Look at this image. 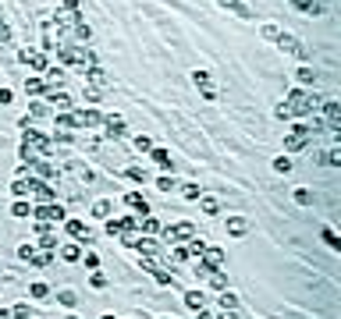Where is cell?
<instances>
[{
  "label": "cell",
  "instance_id": "10",
  "mask_svg": "<svg viewBox=\"0 0 341 319\" xmlns=\"http://www.w3.org/2000/svg\"><path fill=\"white\" fill-rule=\"evenodd\" d=\"M68 234H71V238H82V245H93V234L86 230L82 220H68Z\"/></svg>",
  "mask_w": 341,
  "mask_h": 319
},
{
  "label": "cell",
  "instance_id": "42",
  "mask_svg": "<svg viewBox=\"0 0 341 319\" xmlns=\"http://www.w3.org/2000/svg\"><path fill=\"white\" fill-rule=\"evenodd\" d=\"M327 164H334V167H341V149H337V146H334V149L327 152Z\"/></svg>",
  "mask_w": 341,
  "mask_h": 319
},
{
  "label": "cell",
  "instance_id": "39",
  "mask_svg": "<svg viewBox=\"0 0 341 319\" xmlns=\"http://www.w3.org/2000/svg\"><path fill=\"white\" fill-rule=\"evenodd\" d=\"M135 149H139V152H149V149H153V142H149L146 135H139V138H135Z\"/></svg>",
  "mask_w": 341,
  "mask_h": 319
},
{
  "label": "cell",
  "instance_id": "12",
  "mask_svg": "<svg viewBox=\"0 0 341 319\" xmlns=\"http://www.w3.org/2000/svg\"><path fill=\"white\" fill-rule=\"evenodd\" d=\"M103 124H107V135H110V138H121V135H125V121H121V117L110 114V117H103Z\"/></svg>",
  "mask_w": 341,
  "mask_h": 319
},
{
  "label": "cell",
  "instance_id": "24",
  "mask_svg": "<svg viewBox=\"0 0 341 319\" xmlns=\"http://www.w3.org/2000/svg\"><path fill=\"white\" fill-rule=\"evenodd\" d=\"M11 192H15V198H25V195H29V181H25V178H18V181L11 184Z\"/></svg>",
  "mask_w": 341,
  "mask_h": 319
},
{
  "label": "cell",
  "instance_id": "20",
  "mask_svg": "<svg viewBox=\"0 0 341 319\" xmlns=\"http://www.w3.org/2000/svg\"><path fill=\"white\" fill-rule=\"evenodd\" d=\"M110 210H114V202H107V198H100V202L93 206V216H100V220H110Z\"/></svg>",
  "mask_w": 341,
  "mask_h": 319
},
{
  "label": "cell",
  "instance_id": "53",
  "mask_svg": "<svg viewBox=\"0 0 341 319\" xmlns=\"http://www.w3.org/2000/svg\"><path fill=\"white\" fill-rule=\"evenodd\" d=\"M68 319H79V316H68Z\"/></svg>",
  "mask_w": 341,
  "mask_h": 319
},
{
  "label": "cell",
  "instance_id": "54",
  "mask_svg": "<svg viewBox=\"0 0 341 319\" xmlns=\"http://www.w3.org/2000/svg\"><path fill=\"white\" fill-rule=\"evenodd\" d=\"M0 25H4V22H0Z\"/></svg>",
  "mask_w": 341,
  "mask_h": 319
},
{
  "label": "cell",
  "instance_id": "50",
  "mask_svg": "<svg viewBox=\"0 0 341 319\" xmlns=\"http://www.w3.org/2000/svg\"><path fill=\"white\" fill-rule=\"evenodd\" d=\"M220 319H238V316H235L231 308H224V312H220Z\"/></svg>",
  "mask_w": 341,
  "mask_h": 319
},
{
  "label": "cell",
  "instance_id": "3",
  "mask_svg": "<svg viewBox=\"0 0 341 319\" xmlns=\"http://www.w3.org/2000/svg\"><path fill=\"white\" fill-rule=\"evenodd\" d=\"M277 46H281L284 54L298 57V60H309V50L302 46V39H295V36H288V32H281V36H277Z\"/></svg>",
  "mask_w": 341,
  "mask_h": 319
},
{
  "label": "cell",
  "instance_id": "9",
  "mask_svg": "<svg viewBox=\"0 0 341 319\" xmlns=\"http://www.w3.org/2000/svg\"><path fill=\"white\" fill-rule=\"evenodd\" d=\"M192 78H196V86L203 89V96H206V103H213V100H217V89H213V82H210V74H206V71H196Z\"/></svg>",
  "mask_w": 341,
  "mask_h": 319
},
{
  "label": "cell",
  "instance_id": "28",
  "mask_svg": "<svg viewBox=\"0 0 341 319\" xmlns=\"http://www.w3.org/2000/svg\"><path fill=\"white\" fill-rule=\"evenodd\" d=\"M323 242H327L330 248H341V238H337V234H334L330 227H323Z\"/></svg>",
  "mask_w": 341,
  "mask_h": 319
},
{
  "label": "cell",
  "instance_id": "7",
  "mask_svg": "<svg viewBox=\"0 0 341 319\" xmlns=\"http://www.w3.org/2000/svg\"><path fill=\"white\" fill-rule=\"evenodd\" d=\"M71 124L75 128H96V124H103V117L96 110H79V114H71Z\"/></svg>",
  "mask_w": 341,
  "mask_h": 319
},
{
  "label": "cell",
  "instance_id": "44",
  "mask_svg": "<svg viewBox=\"0 0 341 319\" xmlns=\"http://www.w3.org/2000/svg\"><path fill=\"white\" fill-rule=\"evenodd\" d=\"M32 262H36V266H47V262H50V252H40V256L32 252Z\"/></svg>",
  "mask_w": 341,
  "mask_h": 319
},
{
  "label": "cell",
  "instance_id": "48",
  "mask_svg": "<svg viewBox=\"0 0 341 319\" xmlns=\"http://www.w3.org/2000/svg\"><path fill=\"white\" fill-rule=\"evenodd\" d=\"M4 103H11V89H0V106Z\"/></svg>",
  "mask_w": 341,
  "mask_h": 319
},
{
  "label": "cell",
  "instance_id": "34",
  "mask_svg": "<svg viewBox=\"0 0 341 319\" xmlns=\"http://www.w3.org/2000/svg\"><path fill=\"white\" fill-rule=\"evenodd\" d=\"M235 305H238V298H235L231 291H224V294H220V308H235Z\"/></svg>",
  "mask_w": 341,
  "mask_h": 319
},
{
  "label": "cell",
  "instance_id": "4",
  "mask_svg": "<svg viewBox=\"0 0 341 319\" xmlns=\"http://www.w3.org/2000/svg\"><path fill=\"white\" fill-rule=\"evenodd\" d=\"M196 238V227L192 224H174V227H167V245H181V242H192Z\"/></svg>",
  "mask_w": 341,
  "mask_h": 319
},
{
  "label": "cell",
  "instance_id": "19",
  "mask_svg": "<svg viewBox=\"0 0 341 319\" xmlns=\"http://www.w3.org/2000/svg\"><path fill=\"white\" fill-rule=\"evenodd\" d=\"M227 230H231V234H245V230H249V220H242V216H227Z\"/></svg>",
  "mask_w": 341,
  "mask_h": 319
},
{
  "label": "cell",
  "instance_id": "29",
  "mask_svg": "<svg viewBox=\"0 0 341 319\" xmlns=\"http://www.w3.org/2000/svg\"><path fill=\"white\" fill-rule=\"evenodd\" d=\"M40 245H43L47 252H54V248H57V238H54L50 230H43V238H40Z\"/></svg>",
  "mask_w": 341,
  "mask_h": 319
},
{
  "label": "cell",
  "instance_id": "18",
  "mask_svg": "<svg viewBox=\"0 0 341 319\" xmlns=\"http://www.w3.org/2000/svg\"><path fill=\"white\" fill-rule=\"evenodd\" d=\"M89 82H93V86H100V89H107V86H110V78H107V74L93 64V68H89Z\"/></svg>",
  "mask_w": 341,
  "mask_h": 319
},
{
  "label": "cell",
  "instance_id": "45",
  "mask_svg": "<svg viewBox=\"0 0 341 319\" xmlns=\"http://www.w3.org/2000/svg\"><path fill=\"white\" fill-rule=\"evenodd\" d=\"M61 305L71 308V305H75V294H71V291H61Z\"/></svg>",
  "mask_w": 341,
  "mask_h": 319
},
{
  "label": "cell",
  "instance_id": "40",
  "mask_svg": "<svg viewBox=\"0 0 341 319\" xmlns=\"http://www.w3.org/2000/svg\"><path fill=\"white\" fill-rule=\"evenodd\" d=\"M157 188H160V192H171V188H178V184H174V181L164 174V178H157Z\"/></svg>",
  "mask_w": 341,
  "mask_h": 319
},
{
  "label": "cell",
  "instance_id": "6",
  "mask_svg": "<svg viewBox=\"0 0 341 319\" xmlns=\"http://www.w3.org/2000/svg\"><path fill=\"white\" fill-rule=\"evenodd\" d=\"M32 216L40 220V224H57V220H64V210L57 202H43L40 210H32Z\"/></svg>",
  "mask_w": 341,
  "mask_h": 319
},
{
  "label": "cell",
  "instance_id": "17",
  "mask_svg": "<svg viewBox=\"0 0 341 319\" xmlns=\"http://www.w3.org/2000/svg\"><path fill=\"white\" fill-rule=\"evenodd\" d=\"M220 8H231V11H238V18H252V11L242 4V0H220Z\"/></svg>",
  "mask_w": 341,
  "mask_h": 319
},
{
  "label": "cell",
  "instance_id": "11",
  "mask_svg": "<svg viewBox=\"0 0 341 319\" xmlns=\"http://www.w3.org/2000/svg\"><path fill=\"white\" fill-rule=\"evenodd\" d=\"M22 60H25L29 68H36V71H47V57H43L40 50H32V54H29V50H22Z\"/></svg>",
  "mask_w": 341,
  "mask_h": 319
},
{
  "label": "cell",
  "instance_id": "49",
  "mask_svg": "<svg viewBox=\"0 0 341 319\" xmlns=\"http://www.w3.org/2000/svg\"><path fill=\"white\" fill-rule=\"evenodd\" d=\"M64 11H79V0H64Z\"/></svg>",
  "mask_w": 341,
  "mask_h": 319
},
{
  "label": "cell",
  "instance_id": "43",
  "mask_svg": "<svg viewBox=\"0 0 341 319\" xmlns=\"http://www.w3.org/2000/svg\"><path fill=\"white\" fill-rule=\"evenodd\" d=\"M128 178H132V181H146V170H142V167H128Z\"/></svg>",
  "mask_w": 341,
  "mask_h": 319
},
{
  "label": "cell",
  "instance_id": "30",
  "mask_svg": "<svg viewBox=\"0 0 341 319\" xmlns=\"http://www.w3.org/2000/svg\"><path fill=\"white\" fill-rule=\"evenodd\" d=\"M149 273L157 276V284H160V288H167V284H171V273H167V270H160V266H157V270H149Z\"/></svg>",
  "mask_w": 341,
  "mask_h": 319
},
{
  "label": "cell",
  "instance_id": "41",
  "mask_svg": "<svg viewBox=\"0 0 341 319\" xmlns=\"http://www.w3.org/2000/svg\"><path fill=\"white\" fill-rule=\"evenodd\" d=\"M277 36H281L277 25H263V39H277Z\"/></svg>",
  "mask_w": 341,
  "mask_h": 319
},
{
  "label": "cell",
  "instance_id": "8",
  "mask_svg": "<svg viewBox=\"0 0 341 319\" xmlns=\"http://www.w3.org/2000/svg\"><path fill=\"white\" fill-rule=\"evenodd\" d=\"M125 206H128V210H135L139 216H149V202L142 198V192H128V195H125Z\"/></svg>",
  "mask_w": 341,
  "mask_h": 319
},
{
  "label": "cell",
  "instance_id": "52",
  "mask_svg": "<svg viewBox=\"0 0 341 319\" xmlns=\"http://www.w3.org/2000/svg\"><path fill=\"white\" fill-rule=\"evenodd\" d=\"M100 319H114V316H100Z\"/></svg>",
  "mask_w": 341,
  "mask_h": 319
},
{
  "label": "cell",
  "instance_id": "25",
  "mask_svg": "<svg viewBox=\"0 0 341 319\" xmlns=\"http://www.w3.org/2000/svg\"><path fill=\"white\" fill-rule=\"evenodd\" d=\"M11 213H15V216H32V210H29V202H25V198H18V202L11 206Z\"/></svg>",
  "mask_w": 341,
  "mask_h": 319
},
{
  "label": "cell",
  "instance_id": "32",
  "mask_svg": "<svg viewBox=\"0 0 341 319\" xmlns=\"http://www.w3.org/2000/svg\"><path fill=\"white\" fill-rule=\"evenodd\" d=\"M295 202H298V206H309V202H313V192L298 188V192H295Z\"/></svg>",
  "mask_w": 341,
  "mask_h": 319
},
{
  "label": "cell",
  "instance_id": "26",
  "mask_svg": "<svg viewBox=\"0 0 341 319\" xmlns=\"http://www.w3.org/2000/svg\"><path fill=\"white\" fill-rule=\"evenodd\" d=\"M135 248H142V252H157L160 245H157V242H153V238H149V234H146V238H139V245H135Z\"/></svg>",
  "mask_w": 341,
  "mask_h": 319
},
{
  "label": "cell",
  "instance_id": "36",
  "mask_svg": "<svg viewBox=\"0 0 341 319\" xmlns=\"http://www.w3.org/2000/svg\"><path fill=\"white\" fill-rule=\"evenodd\" d=\"M199 192H203L199 184H181V195L185 198H199Z\"/></svg>",
  "mask_w": 341,
  "mask_h": 319
},
{
  "label": "cell",
  "instance_id": "22",
  "mask_svg": "<svg viewBox=\"0 0 341 319\" xmlns=\"http://www.w3.org/2000/svg\"><path fill=\"white\" fill-rule=\"evenodd\" d=\"M139 227H142L146 234H157V230H160V220H157V216H142V220H139Z\"/></svg>",
  "mask_w": 341,
  "mask_h": 319
},
{
  "label": "cell",
  "instance_id": "1",
  "mask_svg": "<svg viewBox=\"0 0 341 319\" xmlns=\"http://www.w3.org/2000/svg\"><path fill=\"white\" fill-rule=\"evenodd\" d=\"M320 103H323V100H320L316 92H309V89H295V92H288V103H281L274 114L281 117V121H291V117H306V114H313Z\"/></svg>",
  "mask_w": 341,
  "mask_h": 319
},
{
  "label": "cell",
  "instance_id": "16",
  "mask_svg": "<svg viewBox=\"0 0 341 319\" xmlns=\"http://www.w3.org/2000/svg\"><path fill=\"white\" fill-rule=\"evenodd\" d=\"M295 78H298V82H302V86H316V71H313L309 64H302V68L295 71Z\"/></svg>",
  "mask_w": 341,
  "mask_h": 319
},
{
  "label": "cell",
  "instance_id": "47",
  "mask_svg": "<svg viewBox=\"0 0 341 319\" xmlns=\"http://www.w3.org/2000/svg\"><path fill=\"white\" fill-rule=\"evenodd\" d=\"M93 288H107V276L103 273H93Z\"/></svg>",
  "mask_w": 341,
  "mask_h": 319
},
{
  "label": "cell",
  "instance_id": "31",
  "mask_svg": "<svg viewBox=\"0 0 341 319\" xmlns=\"http://www.w3.org/2000/svg\"><path fill=\"white\" fill-rule=\"evenodd\" d=\"M210 284H213V288H217V291H224V288H227V276H224V273H217V270H213V273H210Z\"/></svg>",
  "mask_w": 341,
  "mask_h": 319
},
{
  "label": "cell",
  "instance_id": "51",
  "mask_svg": "<svg viewBox=\"0 0 341 319\" xmlns=\"http://www.w3.org/2000/svg\"><path fill=\"white\" fill-rule=\"evenodd\" d=\"M199 319H213V316H210V312H203V308H199Z\"/></svg>",
  "mask_w": 341,
  "mask_h": 319
},
{
  "label": "cell",
  "instance_id": "5",
  "mask_svg": "<svg viewBox=\"0 0 341 319\" xmlns=\"http://www.w3.org/2000/svg\"><path fill=\"white\" fill-rule=\"evenodd\" d=\"M309 138H313V135H309V128H306V124H295V128L288 132V138H284V149H288V152H295V149L306 146Z\"/></svg>",
  "mask_w": 341,
  "mask_h": 319
},
{
  "label": "cell",
  "instance_id": "35",
  "mask_svg": "<svg viewBox=\"0 0 341 319\" xmlns=\"http://www.w3.org/2000/svg\"><path fill=\"white\" fill-rule=\"evenodd\" d=\"M71 28H75V36H79V39H89V36H93V32H89V25H86V22H75V25H71Z\"/></svg>",
  "mask_w": 341,
  "mask_h": 319
},
{
  "label": "cell",
  "instance_id": "27",
  "mask_svg": "<svg viewBox=\"0 0 341 319\" xmlns=\"http://www.w3.org/2000/svg\"><path fill=\"white\" fill-rule=\"evenodd\" d=\"M50 103H57V110H68V106H71V100H68L64 92H50Z\"/></svg>",
  "mask_w": 341,
  "mask_h": 319
},
{
  "label": "cell",
  "instance_id": "15",
  "mask_svg": "<svg viewBox=\"0 0 341 319\" xmlns=\"http://www.w3.org/2000/svg\"><path fill=\"white\" fill-rule=\"evenodd\" d=\"M185 305L192 308V312H199L203 305H206V298H203V291H185Z\"/></svg>",
  "mask_w": 341,
  "mask_h": 319
},
{
  "label": "cell",
  "instance_id": "21",
  "mask_svg": "<svg viewBox=\"0 0 341 319\" xmlns=\"http://www.w3.org/2000/svg\"><path fill=\"white\" fill-rule=\"evenodd\" d=\"M47 89V82H43V78H25V92H32V96H40Z\"/></svg>",
  "mask_w": 341,
  "mask_h": 319
},
{
  "label": "cell",
  "instance_id": "33",
  "mask_svg": "<svg viewBox=\"0 0 341 319\" xmlns=\"http://www.w3.org/2000/svg\"><path fill=\"white\" fill-rule=\"evenodd\" d=\"M274 170H277V174H288V170H291V160H288V156L274 160Z\"/></svg>",
  "mask_w": 341,
  "mask_h": 319
},
{
  "label": "cell",
  "instance_id": "38",
  "mask_svg": "<svg viewBox=\"0 0 341 319\" xmlns=\"http://www.w3.org/2000/svg\"><path fill=\"white\" fill-rule=\"evenodd\" d=\"M217 210H220V206H217V198H203V213H206V216H213Z\"/></svg>",
  "mask_w": 341,
  "mask_h": 319
},
{
  "label": "cell",
  "instance_id": "14",
  "mask_svg": "<svg viewBox=\"0 0 341 319\" xmlns=\"http://www.w3.org/2000/svg\"><path fill=\"white\" fill-rule=\"evenodd\" d=\"M118 238H121V245H125V248H135L142 234H139V227H128V230H121Z\"/></svg>",
  "mask_w": 341,
  "mask_h": 319
},
{
  "label": "cell",
  "instance_id": "46",
  "mask_svg": "<svg viewBox=\"0 0 341 319\" xmlns=\"http://www.w3.org/2000/svg\"><path fill=\"white\" fill-rule=\"evenodd\" d=\"M11 316H15V319H29V305H15Z\"/></svg>",
  "mask_w": 341,
  "mask_h": 319
},
{
  "label": "cell",
  "instance_id": "37",
  "mask_svg": "<svg viewBox=\"0 0 341 319\" xmlns=\"http://www.w3.org/2000/svg\"><path fill=\"white\" fill-rule=\"evenodd\" d=\"M29 294H32V298H47V294H50V288H47V284H32V288H29Z\"/></svg>",
  "mask_w": 341,
  "mask_h": 319
},
{
  "label": "cell",
  "instance_id": "2",
  "mask_svg": "<svg viewBox=\"0 0 341 319\" xmlns=\"http://www.w3.org/2000/svg\"><path fill=\"white\" fill-rule=\"evenodd\" d=\"M57 57L68 60V64H82V68H86V64H89V68L96 64V57H93L86 46H57Z\"/></svg>",
  "mask_w": 341,
  "mask_h": 319
},
{
  "label": "cell",
  "instance_id": "23",
  "mask_svg": "<svg viewBox=\"0 0 341 319\" xmlns=\"http://www.w3.org/2000/svg\"><path fill=\"white\" fill-rule=\"evenodd\" d=\"M61 256H64L68 262H79V259H82V248H79V245H64V248H61Z\"/></svg>",
  "mask_w": 341,
  "mask_h": 319
},
{
  "label": "cell",
  "instance_id": "13",
  "mask_svg": "<svg viewBox=\"0 0 341 319\" xmlns=\"http://www.w3.org/2000/svg\"><path fill=\"white\" fill-rule=\"evenodd\" d=\"M149 156H153L164 170H174V160H171V152H167V149H149Z\"/></svg>",
  "mask_w": 341,
  "mask_h": 319
}]
</instances>
